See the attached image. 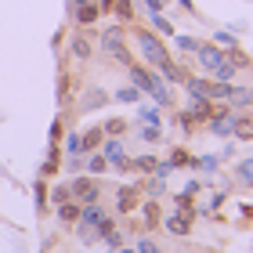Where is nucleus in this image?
<instances>
[{
  "mask_svg": "<svg viewBox=\"0 0 253 253\" xmlns=\"http://www.w3.org/2000/svg\"><path fill=\"white\" fill-rule=\"evenodd\" d=\"M130 37H134V43H137V51H141V58L148 62V69H163V65L170 62V51L163 47V43H159V37H156L152 29L137 26Z\"/></svg>",
  "mask_w": 253,
  "mask_h": 253,
  "instance_id": "f257e3e1",
  "label": "nucleus"
},
{
  "mask_svg": "<svg viewBox=\"0 0 253 253\" xmlns=\"http://www.w3.org/2000/svg\"><path fill=\"white\" fill-rule=\"evenodd\" d=\"M137 137H141V141H159L163 134H159V126H152V123H141V126H137Z\"/></svg>",
  "mask_w": 253,
  "mask_h": 253,
  "instance_id": "ea45409f",
  "label": "nucleus"
},
{
  "mask_svg": "<svg viewBox=\"0 0 253 253\" xmlns=\"http://www.w3.org/2000/svg\"><path fill=\"white\" fill-rule=\"evenodd\" d=\"M101 156L109 159V170H116L123 159H126V145L120 141V137H105V141H101V148H98Z\"/></svg>",
  "mask_w": 253,
  "mask_h": 253,
  "instance_id": "1a4fd4ad",
  "label": "nucleus"
},
{
  "mask_svg": "<svg viewBox=\"0 0 253 253\" xmlns=\"http://www.w3.org/2000/svg\"><path fill=\"white\" fill-rule=\"evenodd\" d=\"M137 253H167L163 246L152 239V232H141V243H137Z\"/></svg>",
  "mask_w": 253,
  "mask_h": 253,
  "instance_id": "f704fd0d",
  "label": "nucleus"
},
{
  "mask_svg": "<svg viewBox=\"0 0 253 253\" xmlns=\"http://www.w3.org/2000/svg\"><path fill=\"white\" fill-rule=\"evenodd\" d=\"M137 206H141V188H137V185H123V188H116V210H120L123 217H130Z\"/></svg>",
  "mask_w": 253,
  "mask_h": 253,
  "instance_id": "20e7f679",
  "label": "nucleus"
},
{
  "mask_svg": "<svg viewBox=\"0 0 253 253\" xmlns=\"http://www.w3.org/2000/svg\"><path fill=\"white\" fill-rule=\"evenodd\" d=\"M232 137L235 141H253V112H235L232 116Z\"/></svg>",
  "mask_w": 253,
  "mask_h": 253,
  "instance_id": "f8f14e48",
  "label": "nucleus"
},
{
  "mask_svg": "<svg viewBox=\"0 0 253 253\" xmlns=\"http://www.w3.org/2000/svg\"><path fill=\"white\" fill-rule=\"evenodd\" d=\"M163 228H167L170 235H177V239H181V235H188V232H192V221H188V217H181V213H167V217H163Z\"/></svg>",
  "mask_w": 253,
  "mask_h": 253,
  "instance_id": "a211bd4d",
  "label": "nucleus"
},
{
  "mask_svg": "<svg viewBox=\"0 0 253 253\" xmlns=\"http://www.w3.org/2000/svg\"><path fill=\"white\" fill-rule=\"evenodd\" d=\"M105 54H109V58L112 62H116V65H134V54H130V47H126V43L120 40V43H109V47H105Z\"/></svg>",
  "mask_w": 253,
  "mask_h": 253,
  "instance_id": "412c9836",
  "label": "nucleus"
},
{
  "mask_svg": "<svg viewBox=\"0 0 253 253\" xmlns=\"http://www.w3.org/2000/svg\"><path fill=\"white\" fill-rule=\"evenodd\" d=\"M148 98L156 101L159 109H167V105H174V90H170V84L159 73H152V87H148Z\"/></svg>",
  "mask_w": 253,
  "mask_h": 253,
  "instance_id": "6e6552de",
  "label": "nucleus"
},
{
  "mask_svg": "<svg viewBox=\"0 0 253 253\" xmlns=\"http://www.w3.org/2000/svg\"><path fill=\"white\" fill-rule=\"evenodd\" d=\"M170 167H188L192 163V156L185 152V148H174V152H170V159H167Z\"/></svg>",
  "mask_w": 253,
  "mask_h": 253,
  "instance_id": "79ce46f5",
  "label": "nucleus"
},
{
  "mask_svg": "<svg viewBox=\"0 0 253 253\" xmlns=\"http://www.w3.org/2000/svg\"><path fill=\"white\" fill-rule=\"evenodd\" d=\"M235 177L243 181V185H253V159H243V163L235 167Z\"/></svg>",
  "mask_w": 253,
  "mask_h": 253,
  "instance_id": "58836bf2",
  "label": "nucleus"
},
{
  "mask_svg": "<svg viewBox=\"0 0 253 253\" xmlns=\"http://www.w3.org/2000/svg\"><path fill=\"white\" fill-rule=\"evenodd\" d=\"M250 105H253L250 90H246V87H235V84H232V94H228V109H232V112H239V109H250Z\"/></svg>",
  "mask_w": 253,
  "mask_h": 253,
  "instance_id": "4be33fe9",
  "label": "nucleus"
},
{
  "mask_svg": "<svg viewBox=\"0 0 253 253\" xmlns=\"http://www.w3.org/2000/svg\"><path fill=\"white\" fill-rule=\"evenodd\" d=\"M73 228H76V235H80V243H84V246H94V243H98V228H94V224H80V221H76Z\"/></svg>",
  "mask_w": 253,
  "mask_h": 253,
  "instance_id": "7c9ffc66",
  "label": "nucleus"
},
{
  "mask_svg": "<svg viewBox=\"0 0 253 253\" xmlns=\"http://www.w3.org/2000/svg\"><path fill=\"white\" fill-rule=\"evenodd\" d=\"M112 4H116V0H98V7H101V15H112Z\"/></svg>",
  "mask_w": 253,
  "mask_h": 253,
  "instance_id": "3c124183",
  "label": "nucleus"
},
{
  "mask_svg": "<svg viewBox=\"0 0 253 253\" xmlns=\"http://www.w3.org/2000/svg\"><path fill=\"white\" fill-rule=\"evenodd\" d=\"M195 62L213 73V69L224 62V47H217V43H203V40H199V47H195Z\"/></svg>",
  "mask_w": 253,
  "mask_h": 253,
  "instance_id": "423d86ee",
  "label": "nucleus"
},
{
  "mask_svg": "<svg viewBox=\"0 0 253 253\" xmlns=\"http://www.w3.org/2000/svg\"><path fill=\"white\" fill-rule=\"evenodd\" d=\"M177 47H181V51H192V54H195V47H199V40H195V37H177Z\"/></svg>",
  "mask_w": 253,
  "mask_h": 253,
  "instance_id": "a18cd8bd",
  "label": "nucleus"
},
{
  "mask_svg": "<svg viewBox=\"0 0 253 253\" xmlns=\"http://www.w3.org/2000/svg\"><path fill=\"white\" fill-rule=\"evenodd\" d=\"M101 141H105V130H101V126H87V130L80 134V145H84V152H98Z\"/></svg>",
  "mask_w": 253,
  "mask_h": 253,
  "instance_id": "6ab92c4d",
  "label": "nucleus"
},
{
  "mask_svg": "<svg viewBox=\"0 0 253 253\" xmlns=\"http://www.w3.org/2000/svg\"><path fill=\"white\" fill-rule=\"evenodd\" d=\"M141 4H145L148 15H163V11H167V0H141Z\"/></svg>",
  "mask_w": 253,
  "mask_h": 253,
  "instance_id": "c03bdc74",
  "label": "nucleus"
},
{
  "mask_svg": "<svg viewBox=\"0 0 253 253\" xmlns=\"http://www.w3.org/2000/svg\"><path fill=\"white\" fill-rule=\"evenodd\" d=\"M177 213L188 217V221H195V217H199V210H195V203H192V195H185V192L177 195Z\"/></svg>",
  "mask_w": 253,
  "mask_h": 253,
  "instance_id": "2f4dec72",
  "label": "nucleus"
},
{
  "mask_svg": "<svg viewBox=\"0 0 253 253\" xmlns=\"http://www.w3.org/2000/svg\"><path fill=\"white\" fill-rule=\"evenodd\" d=\"M101 130H105V137H123L126 130H130V123H126L123 116H112V120L101 123Z\"/></svg>",
  "mask_w": 253,
  "mask_h": 253,
  "instance_id": "a878e982",
  "label": "nucleus"
},
{
  "mask_svg": "<svg viewBox=\"0 0 253 253\" xmlns=\"http://www.w3.org/2000/svg\"><path fill=\"white\" fill-rule=\"evenodd\" d=\"M123 253H137V250H123Z\"/></svg>",
  "mask_w": 253,
  "mask_h": 253,
  "instance_id": "5fc2aeb1",
  "label": "nucleus"
},
{
  "mask_svg": "<svg viewBox=\"0 0 253 253\" xmlns=\"http://www.w3.org/2000/svg\"><path fill=\"white\" fill-rule=\"evenodd\" d=\"M69 192H73V199L84 206V203H101V195H105V188H101V181L94 174H73L69 177Z\"/></svg>",
  "mask_w": 253,
  "mask_h": 253,
  "instance_id": "f03ea898",
  "label": "nucleus"
},
{
  "mask_svg": "<svg viewBox=\"0 0 253 253\" xmlns=\"http://www.w3.org/2000/svg\"><path fill=\"white\" fill-rule=\"evenodd\" d=\"M47 185H51V181H43V177L33 181V195H37V213H47V210H51V203H47Z\"/></svg>",
  "mask_w": 253,
  "mask_h": 253,
  "instance_id": "b1692460",
  "label": "nucleus"
},
{
  "mask_svg": "<svg viewBox=\"0 0 253 253\" xmlns=\"http://www.w3.org/2000/svg\"><path fill=\"white\" fill-rule=\"evenodd\" d=\"M152 29L163 33V37H174V22H167L163 15H152Z\"/></svg>",
  "mask_w": 253,
  "mask_h": 253,
  "instance_id": "a19ab883",
  "label": "nucleus"
},
{
  "mask_svg": "<svg viewBox=\"0 0 253 253\" xmlns=\"http://www.w3.org/2000/svg\"><path fill=\"white\" fill-rule=\"evenodd\" d=\"M94 228H98V239H101V243H109V250H123V232H120V224L112 221L109 213L101 217Z\"/></svg>",
  "mask_w": 253,
  "mask_h": 253,
  "instance_id": "39448f33",
  "label": "nucleus"
},
{
  "mask_svg": "<svg viewBox=\"0 0 253 253\" xmlns=\"http://www.w3.org/2000/svg\"><path fill=\"white\" fill-rule=\"evenodd\" d=\"M69 4H73V7H76V4H87V0H69Z\"/></svg>",
  "mask_w": 253,
  "mask_h": 253,
  "instance_id": "864d4df0",
  "label": "nucleus"
},
{
  "mask_svg": "<svg viewBox=\"0 0 253 253\" xmlns=\"http://www.w3.org/2000/svg\"><path fill=\"white\" fill-rule=\"evenodd\" d=\"M235 73H239V69H235L232 62H228V58H224L221 65L213 69V76H217V80H224V84H232V80H235Z\"/></svg>",
  "mask_w": 253,
  "mask_h": 253,
  "instance_id": "e433bc0d",
  "label": "nucleus"
},
{
  "mask_svg": "<svg viewBox=\"0 0 253 253\" xmlns=\"http://www.w3.org/2000/svg\"><path fill=\"white\" fill-rule=\"evenodd\" d=\"M243 221H253V203H246V206H243Z\"/></svg>",
  "mask_w": 253,
  "mask_h": 253,
  "instance_id": "603ef678",
  "label": "nucleus"
},
{
  "mask_svg": "<svg viewBox=\"0 0 253 253\" xmlns=\"http://www.w3.org/2000/svg\"><path fill=\"white\" fill-rule=\"evenodd\" d=\"M65 170H69V174H84V156H73Z\"/></svg>",
  "mask_w": 253,
  "mask_h": 253,
  "instance_id": "09e8293b",
  "label": "nucleus"
},
{
  "mask_svg": "<svg viewBox=\"0 0 253 253\" xmlns=\"http://www.w3.org/2000/svg\"><path fill=\"white\" fill-rule=\"evenodd\" d=\"M188 167H192V170H203V174H213V170H217V159H213V156H203V159L195 156Z\"/></svg>",
  "mask_w": 253,
  "mask_h": 253,
  "instance_id": "4c0bfd02",
  "label": "nucleus"
},
{
  "mask_svg": "<svg viewBox=\"0 0 253 253\" xmlns=\"http://www.w3.org/2000/svg\"><path fill=\"white\" fill-rule=\"evenodd\" d=\"M156 163H159V159H156V156H148V152H145V156H134V170H137V174H145V177L156 170Z\"/></svg>",
  "mask_w": 253,
  "mask_h": 253,
  "instance_id": "72a5a7b5",
  "label": "nucleus"
},
{
  "mask_svg": "<svg viewBox=\"0 0 253 253\" xmlns=\"http://www.w3.org/2000/svg\"><path fill=\"white\" fill-rule=\"evenodd\" d=\"M156 73L163 76L167 84H185V80L192 76V69H188V62H174V58H170L163 69H156Z\"/></svg>",
  "mask_w": 253,
  "mask_h": 253,
  "instance_id": "ddd939ff",
  "label": "nucleus"
},
{
  "mask_svg": "<svg viewBox=\"0 0 253 253\" xmlns=\"http://www.w3.org/2000/svg\"><path fill=\"white\" fill-rule=\"evenodd\" d=\"M123 37H126V29L120 26V22H112V26H109V29H101V33H98V43H101V51H105V47H109V43H120Z\"/></svg>",
  "mask_w": 253,
  "mask_h": 253,
  "instance_id": "5701e85b",
  "label": "nucleus"
},
{
  "mask_svg": "<svg viewBox=\"0 0 253 253\" xmlns=\"http://www.w3.org/2000/svg\"><path fill=\"white\" fill-rule=\"evenodd\" d=\"M112 98L123 101V105H137V101H141L145 94H141V90H137L134 84H126V87H120V90H112Z\"/></svg>",
  "mask_w": 253,
  "mask_h": 253,
  "instance_id": "bb28decb",
  "label": "nucleus"
},
{
  "mask_svg": "<svg viewBox=\"0 0 253 253\" xmlns=\"http://www.w3.org/2000/svg\"><path fill=\"white\" fill-rule=\"evenodd\" d=\"M126 73H130V84L137 87V90H141V94H148V87H152V73H156V69H145V65H126Z\"/></svg>",
  "mask_w": 253,
  "mask_h": 253,
  "instance_id": "2eb2a0df",
  "label": "nucleus"
},
{
  "mask_svg": "<svg viewBox=\"0 0 253 253\" xmlns=\"http://www.w3.org/2000/svg\"><path fill=\"white\" fill-rule=\"evenodd\" d=\"M98 18H101V7L90 4V0H87V4H76V7H73V22H76L80 29H90Z\"/></svg>",
  "mask_w": 253,
  "mask_h": 253,
  "instance_id": "9d476101",
  "label": "nucleus"
},
{
  "mask_svg": "<svg viewBox=\"0 0 253 253\" xmlns=\"http://www.w3.org/2000/svg\"><path fill=\"white\" fill-rule=\"evenodd\" d=\"M199 188H203V185H199V177H192V181H188V185H185V195H195V192H199Z\"/></svg>",
  "mask_w": 253,
  "mask_h": 253,
  "instance_id": "8fccbe9b",
  "label": "nucleus"
},
{
  "mask_svg": "<svg viewBox=\"0 0 253 253\" xmlns=\"http://www.w3.org/2000/svg\"><path fill=\"white\" fill-rule=\"evenodd\" d=\"M177 126H181V134H195V130H199V120L192 116V109H188V112H181V116H177Z\"/></svg>",
  "mask_w": 253,
  "mask_h": 253,
  "instance_id": "c9c22d12",
  "label": "nucleus"
},
{
  "mask_svg": "<svg viewBox=\"0 0 253 253\" xmlns=\"http://www.w3.org/2000/svg\"><path fill=\"white\" fill-rule=\"evenodd\" d=\"M69 199H73V192H69V181L54 185V188H51V195H47V203H51V206H62V203H69Z\"/></svg>",
  "mask_w": 253,
  "mask_h": 253,
  "instance_id": "c756f323",
  "label": "nucleus"
},
{
  "mask_svg": "<svg viewBox=\"0 0 253 253\" xmlns=\"http://www.w3.org/2000/svg\"><path fill=\"white\" fill-rule=\"evenodd\" d=\"M109 253H116V250H109Z\"/></svg>",
  "mask_w": 253,
  "mask_h": 253,
  "instance_id": "6e6d98bb",
  "label": "nucleus"
},
{
  "mask_svg": "<svg viewBox=\"0 0 253 253\" xmlns=\"http://www.w3.org/2000/svg\"><path fill=\"white\" fill-rule=\"evenodd\" d=\"M109 101H112V94H109L105 87H98V84H94V87H84V90L76 94V112H84V116H87V112L105 109Z\"/></svg>",
  "mask_w": 253,
  "mask_h": 253,
  "instance_id": "7ed1b4c3",
  "label": "nucleus"
},
{
  "mask_svg": "<svg viewBox=\"0 0 253 253\" xmlns=\"http://www.w3.org/2000/svg\"><path fill=\"white\" fill-rule=\"evenodd\" d=\"M141 224H145V232H156L159 228V221H163V206H159V199L152 195V199H141Z\"/></svg>",
  "mask_w": 253,
  "mask_h": 253,
  "instance_id": "0eeeda50",
  "label": "nucleus"
},
{
  "mask_svg": "<svg viewBox=\"0 0 253 253\" xmlns=\"http://www.w3.org/2000/svg\"><path fill=\"white\" fill-rule=\"evenodd\" d=\"M137 0H116V4H112V18L120 22V26H130V22L137 18Z\"/></svg>",
  "mask_w": 253,
  "mask_h": 253,
  "instance_id": "dca6fc26",
  "label": "nucleus"
},
{
  "mask_svg": "<svg viewBox=\"0 0 253 253\" xmlns=\"http://www.w3.org/2000/svg\"><path fill=\"white\" fill-rule=\"evenodd\" d=\"M62 134H65L62 120H54V123H51V145H58V141H62Z\"/></svg>",
  "mask_w": 253,
  "mask_h": 253,
  "instance_id": "49530a36",
  "label": "nucleus"
},
{
  "mask_svg": "<svg viewBox=\"0 0 253 253\" xmlns=\"http://www.w3.org/2000/svg\"><path fill=\"white\" fill-rule=\"evenodd\" d=\"M84 170H87V174H94V177H101V174H109V159L101 152H87L84 156Z\"/></svg>",
  "mask_w": 253,
  "mask_h": 253,
  "instance_id": "aec40b11",
  "label": "nucleus"
},
{
  "mask_svg": "<svg viewBox=\"0 0 253 253\" xmlns=\"http://www.w3.org/2000/svg\"><path fill=\"white\" fill-rule=\"evenodd\" d=\"M65 152H69V156H87L84 145H80V134H69V137H65Z\"/></svg>",
  "mask_w": 253,
  "mask_h": 253,
  "instance_id": "37998d69",
  "label": "nucleus"
},
{
  "mask_svg": "<svg viewBox=\"0 0 253 253\" xmlns=\"http://www.w3.org/2000/svg\"><path fill=\"white\" fill-rule=\"evenodd\" d=\"M137 120L159 126V123H163V120H159V105H141V101H137Z\"/></svg>",
  "mask_w": 253,
  "mask_h": 253,
  "instance_id": "c85d7f7f",
  "label": "nucleus"
},
{
  "mask_svg": "<svg viewBox=\"0 0 253 253\" xmlns=\"http://www.w3.org/2000/svg\"><path fill=\"white\" fill-rule=\"evenodd\" d=\"M217 47H235V37H232V33H217Z\"/></svg>",
  "mask_w": 253,
  "mask_h": 253,
  "instance_id": "de8ad7c7",
  "label": "nucleus"
},
{
  "mask_svg": "<svg viewBox=\"0 0 253 253\" xmlns=\"http://www.w3.org/2000/svg\"><path fill=\"white\" fill-rule=\"evenodd\" d=\"M90 37H98V33H76L73 43H69V51H73L76 62H90V54H94V43H90Z\"/></svg>",
  "mask_w": 253,
  "mask_h": 253,
  "instance_id": "9b49d317",
  "label": "nucleus"
},
{
  "mask_svg": "<svg viewBox=\"0 0 253 253\" xmlns=\"http://www.w3.org/2000/svg\"><path fill=\"white\" fill-rule=\"evenodd\" d=\"M58 221H62V224H69V228L80 221V203H76V199H69V203H62V206H58Z\"/></svg>",
  "mask_w": 253,
  "mask_h": 253,
  "instance_id": "393cba45",
  "label": "nucleus"
},
{
  "mask_svg": "<svg viewBox=\"0 0 253 253\" xmlns=\"http://www.w3.org/2000/svg\"><path fill=\"white\" fill-rule=\"evenodd\" d=\"M185 90H188V98H206V90H210V80L188 76V80H185Z\"/></svg>",
  "mask_w": 253,
  "mask_h": 253,
  "instance_id": "cd10ccee",
  "label": "nucleus"
},
{
  "mask_svg": "<svg viewBox=\"0 0 253 253\" xmlns=\"http://www.w3.org/2000/svg\"><path fill=\"white\" fill-rule=\"evenodd\" d=\"M62 170V148L58 145H51V152H47V159H43V167H40V177L43 181H51L54 174Z\"/></svg>",
  "mask_w": 253,
  "mask_h": 253,
  "instance_id": "f3484780",
  "label": "nucleus"
},
{
  "mask_svg": "<svg viewBox=\"0 0 253 253\" xmlns=\"http://www.w3.org/2000/svg\"><path fill=\"white\" fill-rule=\"evenodd\" d=\"M76 101V80L69 76V69L58 73V105H73Z\"/></svg>",
  "mask_w": 253,
  "mask_h": 253,
  "instance_id": "4468645a",
  "label": "nucleus"
},
{
  "mask_svg": "<svg viewBox=\"0 0 253 253\" xmlns=\"http://www.w3.org/2000/svg\"><path fill=\"white\" fill-rule=\"evenodd\" d=\"M224 58L232 62V65L239 69V73H243V69H250V65H253V58H250V54H243L239 47H228V54H224Z\"/></svg>",
  "mask_w": 253,
  "mask_h": 253,
  "instance_id": "473e14b6",
  "label": "nucleus"
}]
</instances>
